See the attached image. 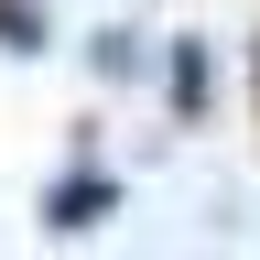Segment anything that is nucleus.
Here are the masks:
<instances>
[{"label": "nucleus", "instance_id": "obj_1", "mask_svg": "<svg viewBox=\"0 0 260 260\" xmlns=\"http://www.w3.org/2000/svg\"><path fill=\"white\" fill-rule=\"evenodd\" d=\"M109 206H119V184H109V174H65V184L44 195V228H65V239H76V228H98Z\"/></svg>", "mask_w": 260, "mask_h": 260}, {"label": "nucleus", "instance_id": "obj_2", "mask_svg": "<svg viewBox=\"0 0 260 260\" xmlns=\"http://www.w3.org/2000/svg\"><path fill=\"white\" fill-rule=\"evenodd\" d=\"M174 109H184V119L206 109V54H195V44H174Z\"/></svg>", "mask_w": 260, "mask_h": 260}, {"label": "nucleus", "instance_id": "obj_3", "mask_svg": "<svg viewBox=\"0 0 260 260\" xmlns=\"http://www.w3.org/2000/svg\"><path fill=\"white\" fill-rule=\"evenodd\" d=\"M32 32H44V22H32V0H0V44H11V54H32Z\"/></svg>", "mask_w": 260, "mask_h": 260}]
</instances>
